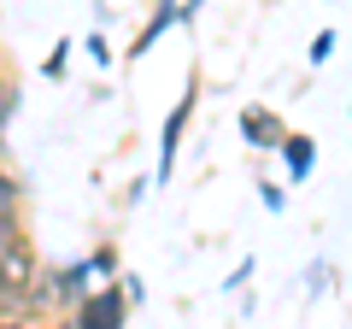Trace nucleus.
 Instances as JSON below:
<instances>
[{"label": "nucleus", "mask_w": 352, "mask_h": 329, "mask_svg": "<svg viewBox=\"0 0 352 329\" xmlns=\"http://www.w3.org/2000/svg\"><path fill=\"white\" fill-rule=\"evenodd\" d=\"M200 6H206V0H182V24H188V18H200Z\"/></svg>", "instance_id": "obj_13"}, {"label": "nucleus", "mask_w": 352, "mask_h": 329, "mask_svg": "<svg viewBox=\"0 0 352 329\" xmlns=\"http://www.w3.org/2000/svg\"><path fill=\"white\" fill-rule=\"evenodd\" d=\"M247 277H252V259H241V265L229 270V282H223V288H247Z\"/></svg>", "instance_id": "obj_11"}, {"label": "nucleus", "mask_w": 352, "mask_h": 329, "mask_svg": "<svg viewBox=\"0 0 352 329\" xmlns=\"http://www.w3.org/2000/svg\"><path fill=\"white\" fill-rule=\"evenodd\" d=\"M188 118H194V89L170 106V118H164V129H159V171H153L159 182H170V171H176V147H182V129H188Z\"/></svg>", "instance_id": "obj_3"}, {"label": "nucleus", "mask_w": 352, "mask_h": 329, "mask_svg": "<svg viewBox=\"0 0 352 329\" xmlns=\"http://www.w3.org/2000/svg\"><path fill=\"white\" fill-rule=\"evenodd\" d=\"M18 100H24V94L6 83V100H0V124H6V129H12V118H18Z\"/></svg>", "instance_id": "obj_10"}, {"label": "nucleus", "mask_w": 352, "mask_h": 329, "mask_svg": "<svg viewBox=\"0 0 352 329\" xmlns=\"http://www.w3.org/2000/svg\"><path fill=\"white\" fill-rule=\"evenodd\" d=\"M65 59H71V36H65L59 47H53L47 59H41V76H53V83H59V76H65Z\"/></svg>", "instance_id": "obj_6"}, {"label": "nucleus", "mask_w": 352, "mask_h": 329, "mask_svg": "<svg viewBox=\"0 0 352 329\" xmlns=\"http://www.w3.org/2000/svg\"><path fill=\"white\" fill-rule=\"evenodd\" d=\"M258 200L270 206V212H282V206H288V194H282V182H258Z\"/></svg>", "instance_id": "obj_9"}, {"label": "nucleus", "mask_w": 352, "mask_h": 329, "mask_svg": "<svg viewBox=\"0 0 352 329\" xmlns=\"http://www.w3.org/2000/svg\"><path fill=\"white\" fill-rule=\"evenodd\" d=\"M6 329H24V323H18V317H6Z\"/></svg>", "instance_id": "obj_14"}, {"label": "nucleus", "mask_w": 352, "mask_h": 329, "mask_svg": "<svg viewBox=\"0 0 352 329\" xmlns=\"http://www.w3.org/2000/svg\"><path fill=\"white\" fill-rule=\"evenodd\" d=\"M282 164H288V182H305L317 164V141L311 136H288L282 141Z\"/></svg>", "instance_id": "obj_5"}, {"label": "nucleus", "mask_w": 352, "mask_h": 329, "mask_svg": "<svg viewBox=\"0 0 352 329\" xmlns=\"http://www.w3.org/2000/svg\"><path fill=\"white\" fill-rule=\"evenodd\" d=\"M329 53H335V30H317L311 47H305V59H311V65H329Z\"/></svg>", "instance_id": "obj_7"}, {"label": "nucleus", "mask_w": 352, "mask_h": 329, "mask_svg": "<svg viewBox=\"0 0 352 329\" xmlns=\"http://www.w3.org/2000/svg\"><path fill=\"white\" fill-rule=\"evenodd\" d=\"M124 294H129V306H141V300H147V288H141V277H124Z\"/></svg>", "instance_id": "obj_12"}, {"label": "nucleus", "mask_w": 352, "mask_h": 329, "mask_svg": "<svg viewBox=\"0 0 352 329\" xmlns=\"http://www.w3.org/2000/svg\"><path fill=\"white\" fill-rule=\"evenodd\" d=\"M82 47H88V59L100 65V71H106V65H112V41H106V36H100V30H94V36H88V41H82Z\"/></svg>", "instance_id": "obj_8"}, {"label": "nucleus", "mask_w": 352, "mask_h": 329, "mask_svg": "<svg viewBox=\"0 0 352 329\" xmlns=\"http://www.w3.org/2000/svg\"><path fill=\"white\" fill-rule=\"evenodd\" d=\"M124 317H129V294L118 282H100L76 312L59 317V329H124Z\"/></svg>", "instance_id": "obj_1"}, {"label": "nucleus", "mask_w": 352, "mask_h": 329, "mask_svg": "<svg viewBox=\"0 0 352 329\" xmlns=\"http://www.w3.org/2000/svg\"><path fill=\"white\" fill-rule=\"evenodd\" d=\"M241 136H247L252 153H282V141H288L294 129L282 124L270 106H241Z\"/></svg>", "instance_id": "obj_2"}, {"label": "nucleus", "mask_w": 352, "mask_h": 329, "mask_svg": "<svg viewBox=\"0 0 352 329\" xmlns=\"http://www.w3.org/2000/svg\"><path fill=\"white\" fill-rule=\"evenodd\" d=\"M170 24H182V0H159V6H153V18H147V30L135 36V47H129V59H141V53H153V47H159V36H164Z\"/></svg>", "instance_id": "obj_4"}]
</instances>
